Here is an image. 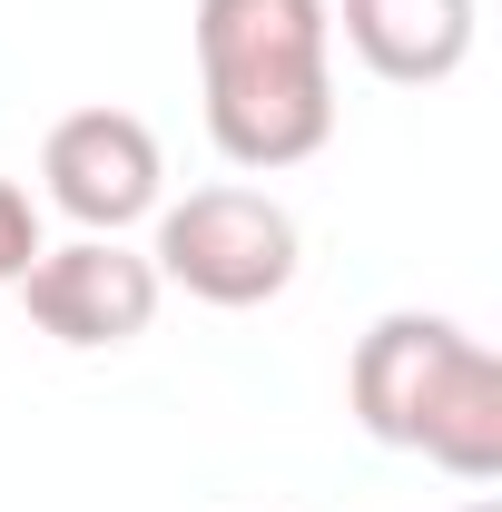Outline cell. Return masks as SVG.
<instances>
[{
    "instance_id": "6da1fadb",
    "label": "cell",
    "mask_w": 502,
    "mask_h": 512,
    "mask_svg": "<svg viewBox=\"0 0 502 512\" xmlns=\"http://www.w3.org/2000/svg\"><path fill=\"white\" fill-rule=\"evenodd\" d=\"M197 89L227 168H296L335 138V0H197Z\"/></svg>"
},
{
    "instance_id": "7a4b0ae2",
    "label": "cell",
    "mask_w": 502,
    "mask_h": 512,
    "mask_svg": "<svg viewBox=\"0 0 502 512\" xmlns=\"http://www.w3.org/2000/svg\"><path fill=\"white\" fill-rule=\"evenodd\" d=\"M148 266H158V286H178L197 306L247 316V306H276L296 286L306 237H296L286 197H266V188H188L178 207H158Z\"/></svg>"
},
{
    "instance_id": "3957f363",
    "label": "cell",
    "mask_w": 502,
    "mask_h": 512,
    "mask_svg": "<svg viewBox=\"0 0 502 512\" xmlns=\"http://www.w3.org/2000/svg\"><path fill=\"white\" fill-rule=\"evenodd\" d=\"M40 178L79 237H128L138 217L168 207V158H158V128L138 109H69L40 148Z\"/></svg>"
},
{
    "instance_id": "277c9868",
    "label": "cell",
    "mask_w": 502,
    "mask_h": 512,
    "mask_svg": "<svg viewBox=\"0 0 502 512\" xmlns=\"http://www.w3.org/2000/svg\"><path fill=\"white\" fill-rule=\"evenodd\" d=\"M20 296H30V325L50 335V345H79V355H109V345H138L148 325H158V266L119 237H69V247H40L30 256V276H20Z\"/></svg>"
},
{
    "instance_id": "5b68a950",
    "label": "cell",
    "mask_w": 502,
    "mask_h": 512,
    "mask_svg": "<svg viewBox=\"0 0 502 512\" xmlns=\"http://www.w3.org/2000/svg\"><path fill=\"white\" fill-rule=\"evenodd\" d=\"M473 335L453 316H424V306H394L355 335V365H345V404H355V424L375 434V444L414 453V424H424V404H434V384L453 375V355H463Z\"/></svg>"
},
{
    "instance_id": "8992f818",
    "label": "cell",
    "mask_w": 502,
    "mask_h": 512,
    "mask_svg": "<svg viewBox=\"0 0 502 512\" xmlns=\"http://www.w3.org/2000/svg\"><path fill=\"white\" fill-rule=\"evenodd\" d=\"M473 0H345L335 10V30H345V50L394 79V89H443L453 69L473 60Z\"/></svg>"
},
{
    "instance_id": "52a82bcc",
    "label": "cell",
    "mask_w": 502,
    "mask_h": 512,
    "mask_svg": "<svg viewBox=\"0 0 502 512\" xmlns=\"http://www.w3.org/2000/svg\"><path fill=\"white\" fill-rule=\"evenodd\" d=\"M414 453L453 473V483H502V365L493 345L473 335L463 355H453V375L434 384V404H424V424H414Z\"/></svg>"
},
{
    "instance_id": "ba28073f",
    "label": "cell",
    "mask_w": 502,
    "mask_h": 512,
    "mask_svg": "<svg viewBox=\"0 0 502 512\" xmlns=\"http://www.w3.org/2000/svg\"><path fill=\"white\" fill-rule=\"evenodd\" d=\"M30 256H40V207H30V188L0 178V286H20Z\"/></svg>"
},
{
    "instance_id": "9c48e42d",
    "label": "cell",
    "mask_w": 502,
    "mask_h": 512,
    "mask_svg": "<svg viewBox=\"0 0 502 512\" xmlns=\"http://www.w3.org/2000/svg\"><path fill=\"white\" fill-rule=\"evenodd\" d=\"M463 512H502V503H493V493H483V503H463Z\"/></svg>"
}]
</instances>
